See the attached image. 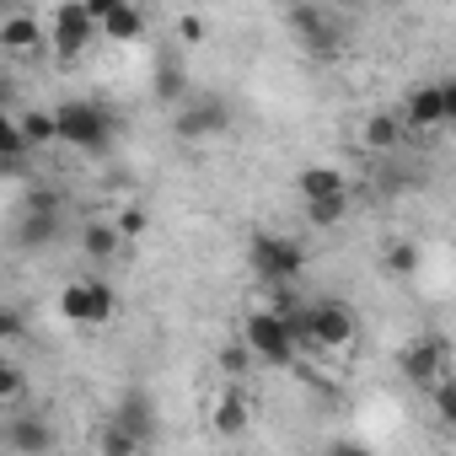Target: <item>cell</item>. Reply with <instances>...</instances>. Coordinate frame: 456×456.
Instances as JSON below:
<instances>
[{"label": "cell", "mask_w": 456, "mask_h": 456, "mask_svg": "<svg viewBox=\"0 0 456 456\" xmlns=\"http://www.w3.org/2000/svg\"><path fill=\"white\" fill-rule=\"evenodd\" d=\"M22 134H28L33 145H54V140H60V124H54V113L38 108V113H22Z\"/></svg>", "instance_id": "cell-22"}, {"label": "cell", "mask_w": 456, "mask_h": 456, "mask_svg": "<svg viewBox=\"0 0 456 456\" xmlns=\"http://www.w3.org/2000/svg\"><path fill=\"white\" fill-rule=\"evenodd\" d=\"M328 456H370V451H365L360 440H333V445H328Z\"/></svg>", "instance_id": "cell-30"}, {"label": "cell", "mask_w": 456, "mask_h": 456, "mask_svg": "<svg viewBox=\"0 0 456 456\" xmlns=\"http://www.w3.org/2000/svg\"><path fill=\"white\" fill-rule=\"evenodd\" d=\"M290 28L301 33V44H306L312 54H338L344 22H338L333 12H322V6H296V12H290Z\"/></svg>", "instance_id": "cell-7"}, {"label": "cell", "mask_w": 456, "mask_h": 456, "mask_svg": "<svg viewBox=\"0 0 456 456\" xmlns=\"http://www.w3.org/2000/svg\"><path fill=\"white\" fill-rule=\"evenodd\" d=\"M28 151H33V140L22 134V118H0V161H6L12 172H22Z\"/></svg>", "instance_id": "cell-19"}, {"label": "cell", "mask_w": 456, "mask_h": 456, "mask_svg": "<svg viewBox=\"0 0 456 456\" xmlns=\"http://www.w3.org/2000/svg\"><path fill=\"white\" fill-rule=\"evenodd\" d=\"M440 92H445V124H456V76L440 81Z\"/></svg>", "instance_id": "cell-31"}, {"label": "cell", "mask_w": 456, "mask_h": 456, "mask_svg": "<svg viewBox=\"0 0 456 456\" xmlns=\"http://www.w3.org/2000/svg\"><path fill=\"white\" fill-rule=\"evenodd\" d=\"M6 445H12L17 456H49V451L60 445V435H54V424H49L44 413H17V419L6 424Z\"/></svg>", "instance_id": "cell-9"}, {"label": "cell", "mask_w": 456, "mask_h": 456, "mask_svg": "<svg viewBox=\"0 0 456 456\" xmlns=\"http://www.w3.org/2000/svg\"><path fill=\"white\" fill-rule=\"evenodd\" d=\"M225 124H232V108H225L220 97H199L193 108H183V113L172 118V129H177L183 140H209V134H220Z\"/></svg>", "instance_id": "cell-10"}, {"label": "cell", "mask_w": 456, "mask_h": 456, "mask_svg": "<svg viewBox=\"0 0 456 456\" xmlns=\"http://www.w3.org/2000/svg\"><path fill=\"white\" fill-rule=\"evenodd\" d=\"M0 338H6V344H17V338H22V317H17V312L0 317Z\"/></svg>", "instance_id": "cell-29"}, {"label": "cell", "mask_w": 456, "mask_h": 456, "mask_svg": "<svg viewBox=\"0 0 456 456\" xmlns=\"http://www.w3.org/2000/svg\"><path fill=\"white\" fill-rule=\"evenodd\" d=\"M113 424H124L134 440H151V435H156V403H151V392L129 387V392L118 397V413H113Z\"/></svg>", "instance_id": "cell-14"}, {"label": "cell", "mask_w": 456, "mask_h": 456, "mask_svg": "<svg viewBox=\"0 0 456 456\" xmlns=\"http://www.w3.org/2000/svg\"><path fill=\"white\" fill-rule=\"evenodd\" d=\"M22 392H28V376H22V365H17V360H6V365H0V397L17 403Z\"/></svg>", "instance_id": "cell-25"}, {"label": "cell", "mask_w": 456, "mask_h": 456, "mask_svg": "<svg viewBox=\"0 0 456 456\" xmlns=\"http://www.w3.org/2000/svg\"><path fill=\"white\" fill-rule=\"evenodd\" d=\"M97 451H102V456H140V451H145V440H134L124 424H113V419H108V424H102V435H97Z\"/></svg>", "instance_id": "cell-21"}, {"label": "cell", "mask_w": 456, "mask_h": 456, "mask_svg": "<svg viewBox=\"0 0 456 456\" xmlns=\"http://www.w3.org/2000/svg\"><path fill=\"white\" fill-rule=\"evenodd\" d=\"M354 344V312L344 301L312 306V349H349Z\"/></svg>", "instance_id": "cell-8"}, {"label": "cell", "mask_w": 456, "mask_h": 456, "mask_svg": "<svg viewBox=\"0 0 456 456\" xmlns=\"http://www.w3.org/2000/svg\"><path fill=\"white\" fill-rule=\"evenodd\" d=\"M397 365H403V376H408L413 387L435 392V387L445 381V338H408L403 354H397Z\"/></svg>", "instance_id": "cell-6"}, {"label": "cell", "mask_w": 456, "mask_h": 456, "mask_svg": "<svg viewBox=\"0 0 456 456\" xmlns=\"http://www.w3.org/2000/svg\"><path fill=\"white\" fill-rule=\"evenodd\" d=\"M360 140H365V151H392V145H403V124L392 113H370L365 129H360Z\"/></svg>", "instance_id": "cell-20"}, {"label": "cell", "mask_w": 456, "mask_h": 456, "mask_svg": "<svg viewBox=\"0 0 456 456\" xmlns=\"http://www.w3.org/2000/svg\"><path fill=\"white\" fill-rule=\"evenodd\" d=\"M248 419H253V408H248L242 392H220L215 408H209V424H215V435H225V440H237V435L248 429Z\"/></svg>", "instance_id": "cell-15"}, {"label": "cell", "mask_w": 456, "mask_h": 456, "mask_svg": "<svg viewBox=\"0 0 456 456\" xmlns=\"http://www.w3.org/2000/svg\"><path fill=\"white\" fill-rule=\"evenodd\" d=\"M349 215V199H322V204H306V220L317 225V232H328V225H338Z\"/></svg>", "instance_id": "cell-23"}, {"label": "cell", "mask_w": 456, "mask_h": 456, "mask_svg": "<svg viewBox=\"0 0 456 456\" xmlns=\"http://www.w3.org/2000/svg\"><path fill=\"white\" fill-rule=\"evenodd\" d=\"M296 188H301V204H322V199H349V177H344V167H333V161H312V167H301Z\"/></svg>", "instance_id": "cell-12"}, {"label": "cell", "mask_w": 456, "mask_h": 456, "mask_svg": "<svg viewBox=\"0 0 456 456\" xmlns=\"http://www.w3.org/2000/svg\"><path fill=\"white\" fill-rule=\"evenodd\" d=\"M54 124H60V140L76 145V151H102L113 140V113L102 102H86V97H70L54 108Z\"/></svg>", "instance_id": "cell-1"}, {"label": "cell", "mask_w": 456, "mask_h": 456, "mask_svg": "<svg viewBox=\"0 0 456 456\" xmlns=\"http://www.w3.org/2000/svg\"><path fill=\"white\" fill-rule=\"evenodd\" d=\"M408 124H413V129H440V124H445V92H440V81H435V86H413V97H408Z\"/></svg>", "instance_id": "cell-16"}, {"label": "cell", "mask_w": 456, "mask_h": 456, "mask_svg": "<svg viewBox=\"0 0 456 456\" xmlns=\"http://www.w3.org/2000/svg\"><path fill=\"white\" fill-rule=\"evenodd\" d=\"M0 44H6V54H38L49 44V22L33 12H6L0 17Z\"/></svg>", "instance_id": "cell-11"}, {"label": "cell", "mask_w": 456, "mask_h": 456, "mask_svg": "<svg viewBox=\"0 0 456 456\" xmlns=\"http://www.w3.org/2000/svg\"><path fill=\"white\" fill-rule=\"evenodd\" d=\"M81 248H86V258L108 264V258L124 248V237H118V225H113V220H86V232H81Z\"/></svg>", "instance_id": "cell-18"}, {"label": "cell", "mask_w": 456, "mask_h": 456, "mask_svg": "<svg viewBox=\"0 0 456 456\" xmlns=\"http://www.w3.org/2000/svg\"><path fill=\"white\" fill-rule=\"evenodd\" d=\"M387 269H392V274H413V269H419V248H413V242H392V248H387Z\"/></svg>", "instance_id": "cell-26"}, {"label": "cell", "mask_w": 456, "mask_h": 456, "mask_svg": "<svg viewBox=\"0 0 456 456\" xmlns=\"http://www.w3.org/2000/svg\"><path fill=\"white\" fill-rule=\"evenodd\" d=\"M177 28H183V38H204V22H199V17H183Z\"/></svg>", "instance_id": "cell-32"}, {"label": "cell", "mask_w": 456, "mask_h": 456, "mask_svg": "<svg viewBox=\"0 0 456 456\" xmlns=\"http://www.w3.org/2000/svg\"><path fill=\"white\" fill-rule=\"evenodd\" d=\"M242 344L258 354V360H274V365H290L296 360V333H290V322L274 312V306H264V312H253L248 317V328H242Z\"/></svg>", "instance_id": "cell-2"}, {"label": "cell", "mask_w": 456, "mask_h": 456, "mask_svg": "<svg viewBox=\"0 0 456 456\" xmlns=\"http://www.w3.org/2000/svg\"><path fill=\"white\" fill-rule=\"evenodd\" d=\"M92 38H102V28H97V17H92L86 6H54V12H49V44H54L60 60L86 54Z\"/></svg>", "instance_id": "cell-5"}, {"label": "cell", "mask_w": 456, "mask_h": 456, "mask_svg": "<svg viewBox=\"0 0 456 456\" xmlns=\"http://www.w3.org/2000/svg\"><path fill=\"white\" fill-rule=\"evenodd\" d=\"M253 360H258V354H253L248 344H232V349H225V354H220V365H225V370H232V376H242V370H248Z\"/></svg>", "instance_id": "cell-28"}, {"label": "cell", "mask_w": 456, "mask_h": 456, "mask_svg": "<svg viewBox=\"0 0 456 456\" xmlns=\"http://www.w3.org/2000/svg\"><path fill=\"white\" fill-rule=\"evenodd\" d=\"M140 33H145V12H140V6H124V0H113V12H108V22H102V38L134 44Z\"/></svg>", "instance_id": "cell-17"}, {"label": "cell", "mask_w": 456, "mask_h": 456, "mask_svg": "<svg viewBox=\"0 0 456 456\" xmlns=\"http://www.w3.org/2000/svg\"><path fill=\"white\" fill-rule=\"evenodd\" d=\"M429 403H435V413H440V424L445 429H456V376H445L435 392H429Z\"/></svg>", "instance_id": "cell-24"}, {"label": "cell", "mask_w": 456, "mask_h": 456, "mask_svg": "<svg viewBox=\"0 0 456 456\" xmlns=\"http://www.w3.org/2000/svg\"><path fill=\"white\" fill-rule=\"evenodd\" d=\"M60 204L54 199H38L22 220H17V248H49L54 237H60V215H54Z\"/></svg>", "instance_id": "cell-13"}, {"label": "cell", "mask_w": 456, "mask_h": 456, "mask_svg": "<svg viewBox=\"0 0 456 456\" xmlns=\"http://www.w3.org/2000/svg\"><path fill=\"white\" fill-rule=\"evenodd\" d=\"M113 225H118V237L129 242V237H140V232H145V209H140V204H129V209H118V215H113Z\"/></svg>", "instance_id": "cell-27"}, {"label": "cell", "mask_w": 456, "mask_h": 456, "mask_svg": "<svg viewBox=\"0 0 456 456\" xmlns=\"http://www.w3.org/2000/svg\"><path fill=\"white\" fill-rule=\"evenodd\" d=\"M253 269H258L264 280H274V285H290V280H301L306 253H301V242H296V237L258 232V237H253Z\"/></svg>", "instance_id": "cell-4"}, {"label": "cell", "mask_w": 456, "mask_h": 456, "mask_svg": "<svg viewBox=\"0 0 456 456\" xmlns=\"http://www.w3.org/2000/svg\"><path fill=\"white\" fill-rule=\"evenodd\" d=\"M60 312H65L70 322L97 328V322H108V317L118 312V290H113L108 280H70V285L60 290Z\"/></svg>", "instance_id": "cell-3"}]
</instances>
